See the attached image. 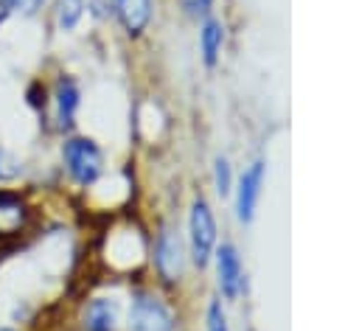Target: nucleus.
I'll list each match as a JSON object with an SVG mask.
<instances>
[{
  "label": "nucleus",
  "instance_id": "f257e3e1",
  "mask_svg": "<svg viewBox=\"0 0 359 331\" xmlns=\"http://www.w3.org/2000/svg\"><path fill=\"white\" fill-rule=\"evenodd\" d=\"M188 250H191V261L202 269L210 264L213 252H216V219L213 210L208 205V199L196 196L191 202V213H188Z\"/></svg>",
  "mask_w": 359,
  "mask_h": 331
},
{
  "label": "nucleus",
  "instance_id": "f03ea898",
  "mask_svg": "<svg viewBox=\"0 0 359 331\" xmlns=\"http://www.w3.org/2000/svg\"><path fill=\"white\" fill-rule=\"evenodd\" d=\"M62 160L73 182L93 185L104 171V151L93 137H70L62 146Z\"/></svg>",
  "mask_w": 359,
  "mask_h": 331
},
{
  "label": "nucleus",
  "instance_id": "7ed1b4c3",
  "mask_svg": "<svg viewBox=\"0 0 359 331\" xmlns=\"http://www.w3.org/2000/svg\"><path fill=\"white\" fill-rule=\"evenodd\" d=\"M126 331H174V314L154 292L137 289L132 292Z\"/></svg>",
  "mask_w": 359,
  "mask_h": 331
},
{
  "label": "nucleus",
  "instance_id": "20e7f679",
  "mask_svg": "<svg viewBox=\"0 0 359 331\" xmlns=\"http://www.w3.org/2000/svg\"><path fill=\"white\" fill-rule=\"evenodd\" d=\"M154 266L165 283H180L185 275V247L174 227H160L154 241Z\"/></svg>",
  "mask_w": 359,
  "mask_h": 331
},
{
  "label": "nucleus",
  "instance_id": "39448f33",
  "mask_svg": "<svg viewBox=\"0 0 359 331\" xmlns=\"http://www.w3.org/2000/svg\"><path fill=\"white\" fill-rule=\"evenodd\" d=\"M264 180H266V163L264 160L250 163L244 168V174L238 177V185H236V216H238V222L250 224L255 219Z\"/></svg>",
  "mask_w": 359,
  "mask_h": 331
},
{
  "label": "nucleus",
  "instance_id": "423d86ee",
  "mask_svg": "<svg viewBox=\"0 0 359 331\" xmlns=\"http://www.w3.org/2000/svg\"><path fill=\"white\" fill-rule=\"evenodd\" d=\"M213 258H216V281H219L222 295L227 300H236L244 289V264H241L236 244L224 241L222 247H216Z\"/></svg>",
  "mask_w": 359,
  "mask_h": 331
},
{
  "label": "nucleus",
  "instance_id": "0eeeda50",
  "mask_svg": "<svg viewBox=\"0 0 359 331\" xmlns=\"http://www.w3.org/2000/svg\"><path fill=\"white\" fill-rule=\"evenodd\" d=\"M81 323H84V331H118V323H121L118 300H112V297H93L84 306Z\"/></svg>",
  "mask_w": 359,
  "mask_h": 331
},
{
  "label": "nucleus",
  "instance_id": "6e6552de",
  "mask_svg": "<svg viewBox=\"0 0 359 331\" xmlns=\"http://www.w3.org/2000/svg\"><path fill=\"white\" fill-rule=\"evenodd\" d=\"M115 14L129 36H140L151 22V0H115Z\"/></svg>",
  "mask_w": 359,
  "mask_h": 331
},
{
  "label": "nucleus",
  "instance_id": "1a4fd4ad",
  "mask_svg": "<svg viewBox=\"0 0 359 331\" xmlns=\"http://www.w3.org/2000/svg\"><path fill=\"white\" fill-rule=\"evenodd\" d=\"M79 87L73 79H59L56 84V93H53V101H56V121L62 129H70L73 121H76V109H79Z\"/></svg>",
  "mask_w": 359,
  "mask_h": 331
},
{
  "label": "nucleus",
  "instance_id": "9d476101",
  "mask_svg": "<svg viewBox=\"0 0 359 331\" xmlns=\"http://www.w3.org/2000/svg\"><path fill=\"white\" fill-rule=\"evenodd\" d=\"M222 48H224V25L216 17H208L199 31V50H202V59L208 67H213L219 62Z\"/></svg>",
  "mask_w": 359,
  "mask_h": 331
},
{
  "label": "nucleus",
  "instance_id": "9b49d317",
  "mask_svg": "<svg viewBox=\"0 0 359 331\" xmlns=\"http://www.w3.org/2000/svg\"><path fill=\"white\" fill-rule=\"evenodd\" d=\"M25 216H28L25 202L8 191H0V236L17 233L25 224Z\"/></svg>",
  "mask_w": 359,
  "mask_h": 331
},
{
  "label": "nucleus",
  "instance_id": "f8f14e48",
  "mask_svg": "<svg viewBox=\"0 0 359 331\" xmlns=\"http://www.w3.org/2000/svg\"><path fill=\"white\" fill-rule=\"evenodd\" d=\"M84 8H87L84 0H56V25L62 31H73L84 17Z\"/></svg>",
  "mask_w": 359,
  "mask_h": 331
},
{
  "label": "nucleus",
  "instance_id": "ddd939ff",
  "mask_svg": "<svg viewBox=\"0 0 359 331\" xmlns=\"http://www.w3.org/2000/svg\"><path fill=\"white\" fill-rule=\"evenodd\" d=\"M213 182H216V194L219 196H227L233 191V168H230L227 157H216V163H213Z\"/></svg>",
  "mask_w": 359,
  "mask_h": 331
},
{
  "label": "nucleus",
  "instance_id": "4468645a",
  "mask_svg": "<svg viewBox=\"0 0 359 331\" xmlns=\"http://www.w3.org/2000/svg\"><path fill=\"white\" fill-rule=\"evenodd\" d=\"M205 323H208V331H230V325H227V314H224V309H222L219 300H210V303H208Z\"/></svg>",
  "mask_w": 359,
  "mask_h": 331
},
{
  "label": "nucleus",
  "instance_id": "2eb2a0df",
  "mask_svg": "<svg viewBox=\"0 0 359 331\" xmlns=\"http://www.w3.org/2000/svg\"><path fill=\"white\" fill-rule=\"evenodd\" d=\"M42 3L45 0H0V6L14 14H36L42 8Z\"/></svg>",
  "mask_w": 359,
  "mask_h": 331
},
{
  "label": "nucleus",
  "instance_id": "dca6fc26",
  "mask_svg": "<svg viewBox=\"0 0 359 331\" xmlns=\"http://www.w3.org/2000/svg\"><path fill=\"white\" fill-rule=\"evenodd\" d=\"M20 171H22V166H20V163L0 146V180H14Z\"/></svg>",
  "mask_w": 359,
  "mask_h": 331
},
{
  "label": "nucleus",
  "instance_id": "f3484780",
  "mask_svg": "<svg viewBox=\"0 0 359 331\" xmlns=\"http://www.w3.org/2000/svg\"><path fill=\"white\" fill-rule=\"evenodd\" d=\"M93 8H95L98 17H104V14L115 11V0H93Z\"/></svg>",
  "mask_w": 359,
  "mask_h": 331
},
{
  "label": "nucleus",
  "instance_id": "a211bd4d",
  "mask_svg": "<svg viewBox=\"0 0 359 331\" xmlns=\"http://www.w3.org/2000/svg\"><path fill=\"white\" fill-rule=\"evenodd\" d=\"M0 331H14V328H6V325H0Z\"/></svg>",
  "mask_w": 359,
  "mask_h": 331
},
{
  "label": "nucleus",
  "instance_id": "6ab92c4d",
  "mask_svg": "<svg viewBox=\"0 0 359 331\" xmlns=\"http://www.w3.org/2000/svg\"><path fill=\"white\" fill-rule=\"evenodd\" d=\"M0 22H3V11H0Z\"/></svg>",
  "mask_w": 359,
  "mask_h": 331
}]
</instances>
